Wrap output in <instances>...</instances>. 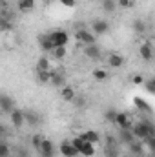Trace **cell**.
Instances as JSON below:
<instances>
[{
  "instance_id": "obj_1",
  "label": "cell",
  "mask_w": 155,
  "mask_h": 157,
  "mask_svg": "<svg viewBox=\"0 0 155 157\" xmlns=\"http://www.w3.org/2000/svg\"><path fill=\"white\" fill-rule=\"evenodd\" d=\"M49 37L53 40L55 48H62V46L66 48L70 42V33L66 29H53V31H49Z\"/></svg>"
},
{
  "instance_id": "obj_19",
  "label": "cell",
  "mask_w": 155,
  "mask_h": 157,
  "mask_svg": "<svg viewBox=\"0 0 155 157\" xmlns=\"http://www.w3.org/2000/svg\"><path fill=\"white\" fill-rule=\"evenodd\" d=\"M17 7H18L20 13H29V11L35 9V0H18Z\"/></svg>"
},
{
  "instance_id": "obj_13",
  "label": "cell",
  "mask_w": 155,
  "mask_h": 157,
  "mask_svg": "<svg viewBox=\"0 0 155 157\" xmlns=\"http://www.w3.org/2000/svg\"><path fill=\"white\" fill-rule=\"evenodd\" d=\"M24 115H26V122L29 126H39L40 122H42L40 113H37L35 110H24Z\"/></svg>"
},
{
  "instance_id": "obj_25",
  "label": "cell",
  "mask_w": 155,
  "mask_h": 157,
  "mask_svg": "<svg viewBox=\"0 0 155 157\" xmlns=\"http://www.w3.org/2000/svg\"><path fill=\"white\" fill-rule=\"evenodd\" d=\"M37 71H49V60L46 57H40L37 60Z\"/></svg>"
},
{
  "instance_id": "obj_21",
  "label": "cell",
  "mask_w": 155,
  "mask_h": 157,
  "mask_svg": "<svg viewBox=\"0 0 155 157\" xmlns=\"http://www.w3.org/2000/svg\"><path fill=\"white\" fill-rule=\"evenodd\" d=\"M55 88H64V84H66V78L62 73H59V71H53L51 73V80H49Z\"/></svg>"
},
{
  "instance_id": "obj_22",
  "label": "cell",
  "mask_w": 155,
  "mask_h": 157,
  "mask_svg": "<svg viewBox=\"0 0 155 157\" xmlns=\"http://www.w3.org/2000/svg\"><path fill=\"white\" fill-rule=\"evenodd\" d=\"M100 7L104 13H113L119 6H117V0H100Z\"/></svg>"
},
{
  "instance_id": "obj_18",
  "label": "cell",
  "mask_w": 155,
  "mask_h": 157,
  "mask_svg": "<svg viewBox=\"0 0 155 157\" xmlns=\"http://www.w3.org/2000/svg\"><path fill=\"white\" fill-rule=\"evenodd\" d=\"M80 155H84V157H93L95 154H97V150H95V144L93 143H88V141H84V144L80 146Z\"/></svg>"
},
{
  "instance_id": "obj_27",
  "label": "cell",
  "mask_w": 155,
  "mask_h": 157,
  "mask_svg": "<svg viewBox=\"0 0 155 157\" xmlns=\"http://www.w3.org/2000/svg\"><path fill=\"white\" fill-rule=\"evenodd\" d=\"M93 78H95V80H99V82H102V80H106V78H108V71H106V70H102V68L93 70Z\"/></svg>"
},
{
  "instance_id": "obj_28",
  "label": "cell",
  "mask_w": 155,
  "mask_h": 157,
  "mask_svg": "<svg viewBox=\"0 0 155 157\" xmlns=\"http://www.w3.org/2000/svg\"><path fill=\"white\" fill-rule=\"evenodd\" d=\"M66 53H68V49H66L64 46H62V48H55V49L51 51V55H53L57 60H62V59L66 57Z\"/></svg>"
},
{
  "instance_id": "obj_38",
  "label": "cell",
  "mask_w": 155,
  "mask_h": 157,
  "mask_svg": "<svg viewBox=\"0 0 155 157\" xmlns=\"http://www.w3.org/2000/svg\"><path fill=\"white\" fill-rule=\"evenodd\" d=\"M150 80H152V82H153V84H155V75H153V77H152V78H150Z\"/></svg>"
},
{
  "instance_id": "obj_24",
  "label": "cell",
  "mask_w": 155,
  "mask_h": 157,
  "mask_svg": "<svg viewBox=\"0 0 155 157\" xmlns=\"http://www.w3.org/2000/svg\"><path fill=\"white\" fill-rule=\"evenodd\" d=\"M44 139H46V137H44V135H40V133H35V135L31 137V146H33V148H35L37 152L40 150V146H42Z\"/></svg>"
},
{
  "instance_id": "obj_16",
  "label": "cell",
  "mask_w": 155,
  "mask_h": 157,
  "mask_svg": "<svg viewBox=\"0 0 155 157\" xmlns=\"http://www.w3.org/2000/svg\"><path fill=\"white\" fill-rule=\"evenodd\" d=\"M60 97H62L66 102H73V101L77 99V93H75V90H73V88L64 86V88H60Z\"/></svg>"
},
{
  "instance_id": "obj_35",
  "label": "cell",
  "mask_w": 155,
  "mask_h": 157,
  "mask_svg": "<svg viewBox=\"0 0 155 157\" xmlns=\"http://www.w3.org/2000/svg\"><path fill=\"white\" fill-rule=\"evenodd\" d=\"M60 6H66V7H75L77 6V0H59Z\"/></svg>"
},
{
  "instance_id": "obj_42",
  "label": "cell",
  "mask_w": 155,
  "mask_h": 157,
  "mask_svg": "<svg viewBox=\"0 0 155 157\" xmlns=\"http://www.w3.org/2000/svg\"><path fill=\"white\" fill-rule=\"evenodd\" d=\"M78 157H84V155H78Z\"/></svg>"
},
{
  "instance_id": "obj_5",
  "label": "cell",
  "mask_w": 155,
  "mask_h": 157,
  "mask_svg": "<svg viewBox=\"0 0 155 157\" xmlns=\"http://www.w3.org/2000/svg\"><path fill=\"white\" fill-rule=\"evenodd\" d=\"M37 40H39V46L44 53H51L55 49V44H53L51 37H49V33H40L39 37H37Z\"/></svg>"
},
{
  "instance_id": "obj_12",
  "label": "cell",
  "mask_w": 155,
  "mask_h": 157,
  "mask_svg": "<svg viewBox=\"0 0 155 157\" xmlns=\"http://www.w3.org/2000/svg\"><path fill=\"white\" fill-rule=\"evenodd\" d=\"M133 141H137L133 130H120V132H119V143H122V144L128 146V144H131Z\"/></svg>"
},
{
  "instance_id": "obj_26",
  "label": "cell",
  "mask_w": 155,
  "mask_h": 157,
  "mask_svg": "<svg viewBox=\"0 0 155 157\" xmlns=\"http://www.w3.org/2000/svg\"><path fill=\"white\" fill-rule=\"evenodd\" d=\"M117 112L115 108H108L106 112H104V119L108 121V122H112V124H115V119H117Z\"/></svg>"
},
{
  "instance_id": "obj_3",
  "label": "cell",
  "mask_w": 155,
  "mask_h": 157,
  "mask_svg": "<svg viewBox=\"0 0 155 157\" xmlns=\"http://www.w3.org/2000/svg\"><path fill=\"white\" fill-rule=\"evenodd\" d=\"M75 39L78 42H82L84 46H89V44H95V35H93V31H88L86 28H80L75 31Z\"/></svg>"
},
{
  "instance_id": "obj_32",
  "label": "cell",
  "mask_w": 155,
  "mask_h": 157,
  "mask_svg": "<svg viewBox=\"0 0 155 157\" xmlns=\"http://www.w3.org/2000/svg\"><path fill=\"white\" fill-rule=\"evenodd\" d=\"M142 143L152 154H155V137H146V139H142Z\"/></svg>"
},
{
  "instance_id": "obj_8",
  "label": "cell",
  "mask_w": 155,
  "mask_h": 157,
  "mask_svg": "<svg viewBox=\"0 0 155 157\" xmlns=\"http://www.w3.org/2000/svg\"><path fill=\"white\" fill-rule=\"evenodd\" d=\"M84 55L88 57V59H91V60H99L100 57H102V49L97 46V44H89V46H84Z\"/></svg>"
},
{
  "instance_id": "obj_41",
  "label": "cell",
  "mask_w": 155,
  "mask_h": 157,
  "mask_svg": "<svg viewBox=\"0 0 155 157\" xmlns=\"http://www.w3.org/2000/svg\"><path fill=\"white\" fill-rule=\"evenodd\" d=\"M46 2H53V0H46Z\"/></svg>"
},
{
  "instance_id": "obj_2",
  "label": "cell",
  "mask_w": 155,
  "mask_h": 157,
  "mask_svg": "<svg viewBox=\"0 0 155 157\" xmlns=\"http://www.w3.org/2000/svg\"><path fill=\"white\" fill-rule=\"evenodd\" d=\"M91 31L95 37H102L110 31V22L104 18H93L91 20Z\"/></svg>"
},
{
  "instance_id": "obj_31",
  "label": "cell",
  "mask_w": 155,
  "mask_h": 157,
  "mask_svg": "<svg viewBox=\"0 0 155 157\" xmlns=\"http://www.w3.org/2000/svg\"><path fill=\"white\" fill-rule=\"evenodd\" d=\"M15 157H29V152H28V148H24V146H15V150H13Z\"/></svg>"
},
{
  "instance_id": "obj_14",
  "label": "cell",
  "mask_w": 155,
  "mask_h": 157,
  "mask_svg": "<svg viewBox=\"0 0 155 157\" xmlns=\"http://www.w3.org/2000/svg\"><path fill=\"white\" fill-rule=\"evenodd\" d=\"M128 150H130V154L135 157H141L142 154H144V143L142 141H133L131 144H128Z\"/></svg>"
},
{
  "instance_id": "obj_15",
  "label": "cell",
  "mask_w": 155,
  "mask_h": 157,
  "mask_svg": "<svg viewBox=\"0 0 155 157\" xmlns=\"http://www.w3.org/2000/svg\"><path fill=\"white\" fill-rule=\"evenodd\" d=\"M80 137H82L84 141H88V143H93V144L100 143V135H99V132H95V130H86V132L80 133Z\"/></svg>"
},
{
  "instance_id": "obj_39",
  "label": "cell",
  "mask_w": 155,
  "mask_h": 157,
  "mask_svg": "<svg viewBox=\"0 0 155 157\" xmlns=\"http://www.w3.org/2000/svg\"><path fill=\"white\" fill-rule=\"evenodd\" d=\"M124 157H135V155H131V154H128V155H124Z\"/></svg>"
},
{
  "instance_id": "obj_7",
  "label": "cell",
  "mask_w": 155,
  "mask_h": 157,
  "mask_svg": "<svg viewBox=\"0 0 155 157\" xmlns=\"http://www.w3.org/2000/svg\"><path fill=\"white\" fill-rule=\"evenodd\" d=\"M115 126H119L120 130H131L133 128V122H131V119H130L128 113L119 112L117 113V119H115Z\"/></svg>"
},
{
  "instance_id": "obj_17",
  "label": "cell",
  "mask_w": 155,
  "mask_h": 157,
  "mask_svg": "<svg viewBox=\"0 0 155 157\" xmlns=\"http://www.w3.org/2000/svg\"><path fill=\"white\" fill-rule=\"evenodd\" d=\"M108 64H110V68H122L124 66V57L122 55H119V53H112L110 57H108Z\"/></svg>"
},
{
  "instance_id": "obj_34",
  "label": "cell",
  "mask_w": 155,
  "mask_h": 157,
  "mask_svg": "<svg viewBox=\"0 0 155 157\" xmlns=\"http://www.w3.org/2000/svg\"><path fill=\"white\" fill-rule=\"evenodd\" d=\"M144 88H146V91L150 93V95H155V84L148 78V80H144Z\"/></svg>"
},
{
  "instance_id": "obj_33",
  "label": "cell",
  "mask_w": 155,
  "mask_h": 157,
  "mask_svg": "<svg viewBox=\"0 0 155 157\" xmlns=\"http://www.w3.org/2000/svg\"><path fill=\"white\" fill-rule=\"evenodd\" d=\"M135 0H117V6L122 7V9H128V7H133Z\"/></svg>"
},
{
  "instance_id": "obj_10",
  "label": "cell",
  "mask_w": 155,
  "mask_h": 157,
  "mask_svg": "<svg viewBox=\"0 0 155 157\" xmlns=\"http://www.w3.org/2000/svg\"><path fill=\"white\" fill-rule=\"evenodd\" d=\"M55 144L49 141V139H44V143H42V146H40L39 150V155L40 157H55Z\"/></svg>"
},
{
  "instance_id": "obj_23",
  "label": "cell",
  "mask_w": 155,
  "mask_h": 157,
  "mask_svg": "<svg viewBox=\"0 0 155 157\" xmlns=\"http://www.w3.org/2000/svg\"><path fill=\"white\" fill-rule=\"evenodd\" d=\"M133 104L141 110V112H146V113H152V108H150V104L146 102V101H142L141 97H135L133 99Z\"/></svg>"
},
{
  "instance_id": "obj_36",
  "label": "cell",
  "mask_w": 155,
  "mask_h": 157,
  "mask_svg": "<svg viewBox=\"0 0 155 157\" xmlns=\"http://www.w3.org/2000/svg\"><path fill=\"white\" fill-rule=\"evenodd\" d=\"M73 104H75L77 108H84V106H86V101H84L82 97H77V99L73 101Z\"/></svg>"
},
{
  "instance_id": "obj_40",
  "label": "cell",
  "mask_w": 155,
  "mask_h": 157,
  "mask_svg": "<svg viewBox=\"0 0 155 157\" xmlns=\"http://www.w3.org/2000/svg\"><path fill=\"white\" fill-rule=\"evenodd\" d=\"M2 4H7V0H2Z\"/></svg>"
},
{
  "instance_id": "obj_6",
  "label": "cell",
  "mask_w": 155,
  "mask_h": 157,
  "mask_svg": "<svg viewBox=\"0 0 155 157\" xmlns=\"http://www.w3.org/2000/svg\"><path fill=\"white\" fill-rule=\"evenodd\" d=\"M0 110H2V113H13L17 110L15 108V101L7 93H2L0 95Z\"/></svg>"
},
{
  "instance_id": "obj_20",
  "label": "cell",
  "mask_w": 155,
  "mask_h": 157,
  "mask_svg": "<svg viewBox=\"0 0 155 157\" xmlns=\"http://www.w3.org/2000/svg\"><path fill=\"white\" fill-rule=\"evenodd\" d=\"M131 29H133L137 35H142V33H146V22H144L142 18H135V20L131 22Z\"/></svg>"
},
{
  "instance_id": "obj_29",
  "label": "cell",
  "mask_w": 155,
  "mask_h": 157,
  "mask_svg": "<svg viewBox=\"0 0 155 157\" xmlns=\"http://www.w3.org/2000/svg\"><path fill=\"white\" fill-rule=\"evenodd\" d=\"M13 155V150L9 148V144L4 141V143H0V157H11Z\"/></svg>"
},
{
  "instance_id": "obj_30",
  "label": "cell",
  "mask_w": 155,
  "mask_h": 157,
  "mask_svg": "<svg viewBox=\"0 0 155 157\" xmlns=\"http://www.w3.org/2000/svg\"><path fill=\"white\" fill-rule=\"evenodd\" d=\"M51 73H53V71H37V77H39V82H42V84L49 82V80H51Z\"/></svg>"
},
{
  "instance_id": "obj_37",
  "label": "cell",
  "mask_w": 155,
  "mask_h": 157,
  "mask_svg": "<svg viewBox=\"0 0 155 157\" xmlns=\"http://www.w3.org/2000/svg\"><path fill=\"white\" fill-rule=\"evenodd\" d=\"M133 84H144V77L142 75H135L133 77Z\"/></svg>"
},
{
  "instance_id": "obj_9",
  "label": "cell",
  "mask_w": 155,
  "mask_h": 157,
  "mask_svg": "<svg viewBox=\"0 0 155 157\" xmlns=\"http://www.w3.org/2000/svg\"><path fill=\"white\" fill-rule=\"evenodd\" d=\"M9 117H11V124H13V128H22L24 124H26V115H24V110H15L13 113H9Z\"/></svg>"
},
{
  "instance_id": "obj_11",
  "label": "cell",
  "mask_w": 155,
  "mask_h": 157,
  "mask_svg": "<svg viewBox=\"0 0 155 157\" xmlns=\"http://www.w3.org/2000/svg\"><path fill=\"white\" fill-rule=\"evenodd\" d=\"M139 55H141V59H142V60L150 62V60L153 59V46H152L150 42H142V44H141V48H139Z\"/></svg>"
},
{
  "instance_id": "obj_4",
  "label": "cell",
  "mask_w": 155,
  "mask_h": 157,
  "mask_svg": "<svg viewBox=\"0 0 155 157\" xmlns=\"http://www.w3.org/2000/svg\"><path fill=\"white\" fill-rule=\"evenodd\" d=\"M59 152H60V155L62 157H78V150L73 146V143L71 141H62L60 143V146H59Z\"/></svg>"
}]
</instances>
